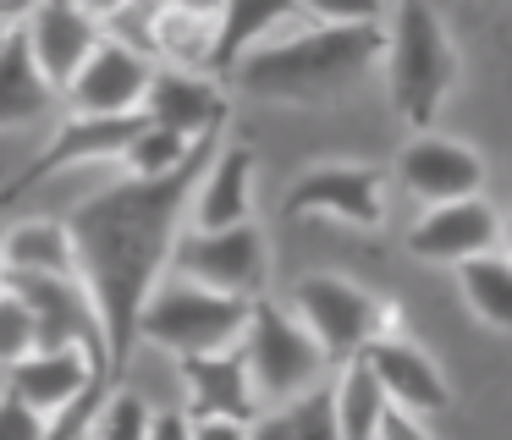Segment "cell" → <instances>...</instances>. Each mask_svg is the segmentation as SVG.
<instances>
[{"mask_svg":"<svg viewBox=\"0 0 512 440\" xmlns=\"http://www.w3.org/2000/svg\"><path fill=\"white\" fill-rule=\"evenodd\" d=\"M23 352H34V314L12 286L0 281V363H17Z\"/></svg>","mask_w":512,"mask_h":440,"instance_id":"28","label":"cell"},{"mask_svg":"<svg viewBox=\"0 0 512 440\" xmlns=\"http://www.w3.org/2000/svg\"><path fill=\"white\" fill-rule=\"evenodd\" d=\"M34 314V347H83L94 358V374L105 380V341H100V314L89 303V286L72 275H45V270H0ZM111 385V380H105Z\"/></svg>","mask_w":512,"mask_h":440,"instance_id":"8","label":"cell"},{"mask_svg":"<svg viewBox=\"0 0 512 440\" xmlns=\"http://www.w3.org/2000/svg\"><path fill=\"white\" fill-rule=\"evenodd\" d=\"M0 270H45V275H72L78 253H72L67 220L50 215H23L12 226H0Z\"/></svg>","mask_w":512,"mask_h":440,"instance_id":"22","label":"cell"},{"mask_svg":"<svg viewBox=\"0 0 512 440\" xmlns=\"http://www.w3.org/2000/svg\"><path fill=\"white\" fill-rule=\"evenodd\" d=\"M56 99L61 94L45 83V72H39L34 55H28L23 22L12 17V28H6V39H0V132H17V127L45 121Z\"/></svg>","mask_w":512,"mask_h":440,"instance_id":"20","label":"cell"},{"mask_svg":"<svg viewBox=\"0 0 512 440\" xmlns=\"http://www.w3.org/2000/svg\"><path fill=\"white\" fill-rule=\"evenodd\" d=\"M144 110H116V116H89V110H72L67 121H61L56 132L45 138V149L34 154V160L23 165V171L12 176V182L0 187V204H12V198H23L28 187L50 182V176L72 171V165H94V160H116V154L133 143V132L144 127Z\"/></svg>","mask_w":512,"mask_h":440,"instance_id":"9","label":"cell"},{"mask_svg":"<svg viewBox=\"0 0 512 440\" xmlns=\"http://www.w3.org/2000/svg\"><path fill=\"white\" fill-rule=\"evenodd\" d=\"M83 385H105L83 347H34L17 363H6V391L45 418L56 413V407H67Z\"/></svg>","mask_w":512,"mask_h":440,"instance_id":"19","label":"cell"},{"mask_svg":"<svg viewBox=\"0 0 512 440\" xmlns=\"http://www.w3.org/2000/svg\"><path fill=\"white\" fill-rule=\"evenodd\" d=\"M281 209H287L292 220L336 215V220H347V226L375 231L380 220H386V176H380L375 165H358V160L309 165V171L287 187Z\"/></svg>","mask_w":512,"mask_h":440,"instance_id":"10","label":"cell"},{"mask_svg":"<svg viewBox=\"0 0 512 440\" xmlns=\"http://www.w3.org/2000/svg\"><path fill=\"white\" fill-rule=\"evenodd\" d=\"M149 435H188V407L182 413H149Z\"/></svg>","mask_w":512,"mask_h":440,"instance_id":"32","label":"cell"},{"mask_svg":"<svg viewBox=\"0 0 512 440\" xmlns=\"http://www.w3.org/2000/svg\"><path fill=\"white\" fill-rule=\"evenodd\" d=\"M457 286H463V303L485 319L490 330H512V270H507V253L485 248V253H468V259L452 264Z\"/></svg>","mask_w":512,"mask_h":440,"instance_id":"25","label":"cell"},{"mask_svg":"<svg viewBox=\"0 0 512 440\" xmlns=\"http://www.w3.org/2000/svg\"><path fill=\"white\" fill-rule=\"evenodd\" d=\"M380 440H391V435H402V440H424L430 429H424V418L419 413H408V407H397V402H386V413H380V429H375Z\"/></svg>","mask_w":512,"mask_h":440,"instance_id":"31","label":"cell"},{"mask_svg":"<svg viewBox=\"0 0 512 440\" xmlns=\"http://www.w3.org/2000/svg\"><path fill=\"white\" fill-rule=\"evenodd\" d=\"M292 308H298V325L314 336V347L325 352L331 369L353 352H364L380 330H391V303H380L375 292H364L347 275H303L298 292H292Z\"/></svg>","mask_w":512,"mask_h":440,"instance_id":"6","label":"cell"},{"mask_svg":"<svg viewBox=\"0 0 512 440\" xmlns=\"http://www.w3.org/2000/svg\"><path fill=\"white\" fill-rule=\"evenodd\" d=\"M188 215L199 231L254 220V143L232 138L221 149H210V160H204L199 182L188 193Z\"/></svg>","mask_w":512,"mask_h":440,"instance_id":"18","label":"cell"},{"mask_svg":"<svg viewBox=\"0 0 512 440\" xmlns=\"http://www.w3.org/2000/svg\"><path fill=\"white\" fill-rule=\"evenodd\" d=\"M248 435L259 440H336V407H331V385L314 380L309 391L270 402V413L248 418Z\"/></svg>","mask_w":512,"mask_h":440,"instance_id":"23","label":"cell"},{"mask_svg":"<svg viewBox=\"0 0 512 440\" xmlns=\"http://www.w3.org/2000/svg\"><path fill=\"white\" fill-rule=\"evenodd\" d=\"M17 17H23V11H17ZM6 28H12V17H0V39H6Z\"/></svg>","mask_w":512,"mask_h":440,"instance_id":"35","label":"cell"},{"mask_svg":"<svg viewBox=\"0 0 512 440\" xmlns=\"http://www.w3.org/2000/svg\"><path fill=\"white\" fill-rule=\"evenodd\" d=\"M23 6H28V0H0V17H17Z\"/></svg>","mask_w":512,"mask_h":440,"instance_id":"34","label":"cell"},{"mask_svg":"<svg viewBox=\"0 0 512 440\" xmlns=\"http://www.w3.org/2000/svg\"><path fill=\"white\" fill-rule=\"evenodd\" d=\"M193 143H199V138H182V132H171V127H155V121H144V127L133 132V143H127L116 160L127 165V176H160V171H171V165L188 160Z\"/></svg>","mask_w":512,"mask_h":440,"instance_id":"26","label":"cell"},{"mask_svg":"<svg viewBox=\"0 0 512 440\" xmlns=\"http://www.w3.org/2000/svg\"><path fill=\"white\" fill-rule=\"evenodd\" d=\"M155 127H171L182 138H215L232 116V94L215 72H193V66H155L138 99Z\"/></svg>","mask_w":512,"mask_h":440,"instance_id":"11","label":"cell"},{"mask_svg":"<svg viewBox=\"0 0 512 440\" xmlns=\"http://www.w3.org/2000/svg\"><path fill=\"white\" fill-rule=\"evenodd\" d=\"M171 270L188 275L199 286L232 297H259L270 281V242L254 220H237V226H210V231H177L171 242Z\"/></svg>","mask_w":512,"mask_h":440,"instance_id":"7","label":"cell"},{"mask_svg":"<svg viewBox=\"0 0 512 440\" xmlns=\"http://www.w3.org/2000/svg\"><path fill=\"white\" fill-rule=\"evenodd\" d=\"M331 407H336V435H347V440H369L380 429L386 391H380V380H375L364 352L342 358V374H336V385H331Z\"/></svg>","mask_w":512,"mask_h":440,"instance_id":"24","label":"cell"},{"mask_svg":"<svg viewBox=\"0 0 512 440\" xmlns=\"http://www.w3.org/2000/svg\"><path fill=\"white\" fill-rule=\"evenodd\" d=\"M89 435H116V440L149 435V407H144V396H138V391H122V385H105L100 407H94Z\"/></svg>","mask_w":512,"mask_h":440,"instance_id":"27","label":"cell"},{"mask_svg":"<svg viewBox=\"0 0 512 440\" xmlns=\"http://www.w3.org/2000/svg\"><path fill=\"white\" fill-rule=\"evenodd\" d=\"M314 22H380V0H298Z\"/></svg>","mask_w":512,"mask_h":440,"instance_id":"29","label":"cell"},{"mask_svg":"<svg viewBox=\"0 0 512 440\" xmlns=\"http://www.w3.org/2000/svg\"><path fill=\"white\" fill-rule=\"evenodd\" d=\"M298 17V0H221L215 6V39H210V72L226 77L232 61L254 44H265L270 33H281Z\"/></svg>","mask_w":512,"mask_h":440,"instance_id":"21","label":"cell"},{"mask_svg":"<svg viewBox=\"0 0 512 440\" xmlns=\"http://www.w3.org/2000/svg\"><path fill=\"white\" fill-rule=\"evenodd\" d=\"M397 182L408 187L419 204L468 198V193L485 187V160L457 138H430V132H419V138L402 143V154H397Z\"/></svg>","mask_w":512,"mask_h":440,"instance_id":"17","label":"cell"},{"mask_svg":"<svg viewBox=\"0 0 512 440\" xmlns=\"http://www.w3.org/2000/svg\"><path fill=\"white\" fill-rule=\"evenodd\" d=\"M452 83H457V50L446 22L424 0H397V22L386 33V88L397 116L413 132H430Z\"/></svg>","mask_w":512,"mask_h":440,"instance_id":"3","label":"cell"},{"mask_svg":"<svg viewBox=\"0 0 512 440\" xmlns=\"http://www.w3.org/2000/svg\"><path fill=\"white\" fill-rule=\"evenodd\" d=\"M149 72H155V61H149L144 50H133V44L105 39V33H100V44H94V50L83 55V66L67 77L61 99H67V110H89V116L138 110Z\"/></svg>","mask_w":512,"mask_h":440,"instance_id":"13","label":"cell"},{"mask_svg":"<svg viewBox=\"0 0 512 440\" xmlns=\"http://www.w3.org/2000/svg\"><path fill=\"white\" fill-rule=\"evenodd\" d=\"M237 352H243L248 385H254V396L265 407L309 391V385L325 380V369H331L309 330L292 314H281L265 292L248 297V319H243V336H237Z\"/></svg>","mask_w":512,"mask_h":440,"instance_id":"5","label":"cell"},{"mask_svg":"<svg viewBox=\"0 0 512 440\" xmlns=\"http://www.w3.org/2000/svg\"><path fill=\"white\" fill-rule=\"evenodd\" d=\"M485 248H501V215L479 193L424 204V215L408 231V253H419L424 264H457Z\"/></svg>","mask_w":512,"mask_h":440,"instance_id":"14","label":"cell"},{"mask_svg":"<svg viewBox=\"0 0 512 440\" xmlns=\"http://www.w3.org/2000/svg\"><path fill=\"white\" fill-rule=\"evenodd\" d=\"M243 319H248V297L171 275V281L149 286L144 308H138V341H155L177 358L182 352H215L243 336Z\"/></svg>","mask_w":512,"mask_h":440,"instance_id":"4","label":"cell"},{"mask_svg":"<svg viewBox=\"0 0 512 440\" xmlns=\"http://www.w3.org/2000/svg\"><path fill=\"white\" fill-rule=\"evenodd\" d=\"M380 50H386L380 22H309L243 50L226 77L270 105H325L364 83Z\"/></svg>","mask_w":512,"mask_h":440,"instance_id":"2","label":"cell"},{"mask_svg":"<svg viewBox=\"0 0 512 440\" xmlns=\"http://www.w3.org/2000/svg\"><path fill=\"white\" fill-rule=\"evenodd\" d=\"M160 6L188 11V17H215V6H221V0H160Z\"/></svg>","mask_w":512,"mask_h":440,"instance_id":"33","label":"cell"},{"mask_svg":"<svg viewBox=\"0 0 512 440\" xmlns=\"http://www.w3.org/2000/svg\"><path fill=\"white\" fill-rule=\"evenodd\" d=\"M364 358H369V369H375L386 402L408 407V413H419V418H435V413L452 407V385H446L441 363H435L424 347H413V341L380 330V336L364 347Z\"/></svg>","mask_w":512,"mask_h":440,"instance_id":"16","label":"cell"},{"mask_svg":"<svg viewBox=\"0 0 512 440\" xmlns=\"http://www.w3.org/2000/svg\"><path fill=\"white\" fill-rule=\"evenodd\" d=\"M215 138H199L182 165L160 176H122L100 193L78 198L67 215L72 253H78V281L89 286V303L100 314V341H105V380L127 369L138 347V308L149 286L166 275L171 242L188 215V193L210 160Z\"/></svg>","mask_w":512,"mask_h":440,"instance_id":"1","label":"cell"},{"mask_svg":"<svg viewBox=\"0 0 512 440\" xmlns=\"http://www.w3.org/2000/svg\"><path fill=\"white\" fill-rule=\"evenodd\" d=\"M39 435H45V413L17 402L12 391L0 396V440H39Z\"/></svg>","mask_w":512,"mask_h":440,"instance_id":"30","label":"cell"},{"mask_svg":"<svg viewBox=\"0 0 512 440\" xmlns=\"http://www.w3.org/2000/svg\"><path fill=\"white\" fill-rule=\"evenodd\" d=\"M182 369V407L188 418H226L248 435V418L259 413V396L248 385V369H243V352L232 347H215V352H182L177 358Z\"/></svg>","mask_w":512,"mask_h":440,"instance_id":"15","label":"cell"},{"mask_svg":"<svg viewBox=\"0 0 512 440\" xmlns=\"http://www.w3.org/2000/svg\"><path fill=\"white\" fill-rule=\"evenodd\" d=\"M23 39H28V55H34V66L45 72V83L67 88V77L83 66V55L100 44V17H94L83 0H28L23 6Z\"/></svg>","mask_w":512,"mask_h":440,"instance_id":"12","label":"cell"}]
</instances>
